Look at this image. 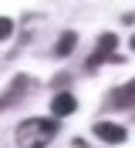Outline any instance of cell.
<instances>
[{
    "mask_svg": "<svg viewBox=\"0 0 135 148\" xmlns=\"http://www.w3.org/2000/svg\"><path fill=\"white\" fill-rule=\"evenodd\" d=\"M57 135V121L54 118H27L17 128V145L20 148H47Z\"/></svg>",
    "mask_w": 135,
    "mask_h": 148,
    "instance_id": "1",
    "label": "cell"
},
{
    "mask_svg": "<svg viewBox=\"0 0 135 148\" xmlns=\"http://www.w3.org/2000/svg\"><path fill=\"white\" fill-rule=\"evenodd\" d=\"M95 135H98L101 141H111V145H122V141L128 138L125 128H122V125H111V121H98V125H95Z\"/></svg>",
    "mask_w": 135,
    "mask_h": 148,
    "instance_id": "2",
    "label": "cell"
},
{
    "mask_svg": "<svg viewBox=\"0 0 135 148\" xmlns=\"http://www.w3.org/2000/svg\"><path fill=\"white\" fill-rule=\"evenodd\" d=\"M74 108H78V101H74L71 91H57L54 94V101H51L54 118H68V114H74Z\"/></svg>",
    "mask_w": 135,
    "mask_h": 148,
    "instance_id": "3",
    "label": "cell"
},
{
    "mask_svg": "<svg viewBox=\"0 0 135 148\" xmlns=\"http://www.w3.org/2000/svg\"><path fill=\"white\" fill-rule=\"evenodd\" d=\"M128 104H135V81L122 84L108 94V108H128Z\"/></svg>",
    "mask_w": 135,
    "mask_h": 148,
    "instance_id": "4",
    "label": "cell"
},
{
    "mask_svg": "<svg viewBox=\"0 0 135 148\" xmlns=\"http://www.w3.org/2000/svg\"><path fill=\"white\" fill-rule=\"evenodd\" d=\"M74 44H78V37H74V30H64L61 37H57V47H54V54L57 57H68L74 51Z\"/></svg>",
    "mask_w": 135,
    "mask_h": 148,
    "instance_id": "5",
    "label": "cell"
},
{
    "mask_svg": "<svg viewBox=\"0 0 135 148\" xmlns=\"http://www.w3.org/2000/svg\"><path fill=\"white\" fill-rule=\"evenodd\" d=\"M98 47H101V51H115V47H118V37L115 34H101L98 37Z\"/></svg>",
    "mask_w": 135,
    "mask_h": 148,
    "instance_id": "6",
    "label": "cell"
},
{
    "mask_svg": "<svg viewBox=\"0 0 135 148\" xmlns=\"http://www.w3.org/2000/svg\"><path fill=\"white\" fill-rule=\"evenodd\" d=\"M10 34H14V20H10V17H0V40H7Z\"/></svg>",
    "mask_w": 135,
    "mask_h": 148,
    "instance_id": "7",
    "label": "cell"
},
{
    "mask_svg": "<svg viewBox=\"0 0 135 148\" xmlns=\"http://www.w3.org/2000/svg\"><path fill=\"white\" fill-rule=\"evenodd\" d=\"M128 44H132V51H135V34H132V40H128Z\"/></svg>",
    "mask_w": 135,
    "mask_h": 148,
    "instance_id": "8",
    "label": "cell"
}]
</instances>
